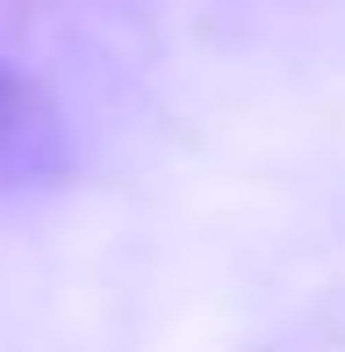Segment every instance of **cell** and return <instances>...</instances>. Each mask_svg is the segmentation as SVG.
<instances>
[{
	"label": "cell",
	"mask_w": 345,
	"mask_h": 352,
	"mask_svg": "<svg viewBox=\"0 0 345 352\" xmlns=\"http://www.w3.org/2000/svg\"><path fill=\"white\" fill-rule=\"evenodd\" d=\"M65 166V130H58V108L29 87L22 72L0 65V187L14 180H43V173Z\"/></svg>",
	"instance_id": "1"
}]
</instances>
